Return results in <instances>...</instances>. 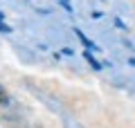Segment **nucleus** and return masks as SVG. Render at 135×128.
I'll list each match as a JSON object with an SVG mask.
<instances>
[{
	"label": "nucleus",
	"mask_w": 135,
	"mask_h": 128,
	"mask_svg": "<svg viewBox=\"0 0 135 128\" xmlns=\"http://www.w3.org/2000/svg\"><path fill=\"white\" fill-rule=\"evenodd\" d=\"M74 32H77V36L81 38V43L86 45V47H95V43H92V41H88V38H86V34H83L81 29H74Z\"/></svg>",
	"instance_id": "nucleus-1"
},
{
	"label": "nucleus",
	"mask_w": 135,
	"mask_h": 128,
	"mask_svg": "<svg viewBox=\"0 0 135 128\" xmlns=\"http://www.w3.org/2000/svg\"><path fill=\"white\" fill-rule=\"evenodd\" d=\"M0 97H2V88H0Z\"/></svg>",
	"instance_id": "nucleus-3"
},
{
	"label": "nucleus",
	"mask_w": 135,
	"mask_h": 128,
	"mask_svg": "<svg viewBox=\"0 0 135 128\" xmlns=\"http://www.w3.org/2000/svg\"><path fill=\"white\" fill-rule=\"evenodd\" d=\"M86 61H90V65H92V67H95V70H99V67H101V65H99V63H97V61H95V58H92V56H90V52H86Z\"/></svg>",
	"instance_id": "nucleus-2"
}]
</instances>
